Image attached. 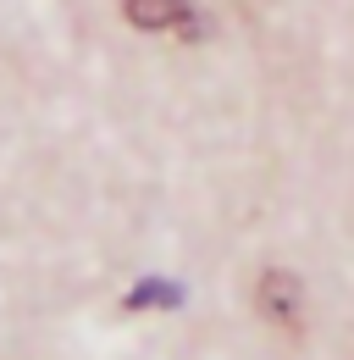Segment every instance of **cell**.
<instances>
[{"label":"cell","mask_w":354,"mask_h":360,"mask_svg":"<svg viewBox=\"0 0 354 360\" xmlns=\"http://www.w3.org/2000/svg\"><path fill=\"white\" fill-rule=\"evenodd\" d=\"M255 294H261V316H266V321H277L282 333H299L305 288H299V277H294V271H266Z\"/></svg>","instance_id":"6da1fadb"},{"label":"cell","mask_w":354,"mask_h":360,"mask_svg":"<svg viewBox=\"0 0 354 360\" xmlns=\"http://www.w3.org/2000/svg\"><path fill=\"white\" fill-rule=\"evenodd\" d=\"M133 28L144 34H166V28H183L188 22V0H122Z\"/></svg>","instance_id":"7a4b0ae2"},{"label":"cell","mask_w":354,"mask_h":360,"mask_svg":"<svg viewBox=\"0 0 354 360\" xmlns=\"http://www.w3.org/2000/svg\"><path fill=\"white\" fill-rule=\"evenodd\" d=\"M150 305H177V288L172 283H144L128 294V311H150Z\"/></svg>","instance_id":"3957f363"}]
</instances>
